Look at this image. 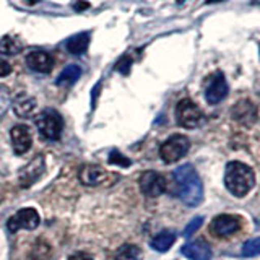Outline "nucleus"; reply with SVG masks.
Masks as SVG:
<instances>
[{
    "instance_id": "obj_1",
    "label": "nucleus",
    "mask_w": 260,
    "mask_h": 260,
    "mask_svg": "<svg viewBox=\"0 0 260 260\" xmlns=\"http://www.w3.org/2000/svg\"><path fill=\"white\" fill-rule=\"evenodd\" d=\"M174 182L179 199L185 205L197 207L203 200V184L192 165H182L174 171Z\"/></svg>"
},
{
    "instance_id": "obj_2",
    "label": "nucleus",
    "mask_w": 260,
    "mask_h": 260,
    "mask_svg": "<svg viewBox=\"0 0 260 260\" xmlns=\"http://www.w3.org/2000/svg\"><path fill=\"white\" fill-rule=\"evenodd\" d=\"M224 185L234 197H246L255 185V174L252 168L241 161H231L224 169Z\"/></svg>"
},
{
    "instance_id": "obj_3",
    "label": "nucleus",
    "mask_w": 260,
    "mask_h": 260,
    "mask_svg": "<svg viewBox=\"0 0 260 260\" xmlns=\"http://www.w3.org/2000/svg\"><path fill=\"white\" fill-rule=\"evenodd\" d=\"M62 117L54 109H46L36 117V127L38 132L44 140L57 142L62 134Z\"/></svg>"
},
{
    "instance_id": "obj_4",
    "label": "nucleus",
    "mask_w": 260,
    "mask_h": 260,
    "mask_svg": "<svg viewBox=\"0 0 260 260\" xmlns=\"http://www.w3.org/2000/svg\"><path fill=\"white\" fill-rule=\"evenodd\" d=\"M190 148V142L185 135H171L168 140L161 145L159 148V156L161 159L171 165V162H176L177 159H181L185 156L187 151Z\"/></svg>"
},
{
    "instance_id": "obj_5",
    "label": "nucleus",
    "mask_w": 260,
    "mask_h": 260,
    "mask_svg": "<svg viewBox=\"0 0 260 260\" xmlns=\"http://www.w3.org/2000/svg\"><path fill=\"white\" fill-rule=\"evenodd\" d=\"M176 120L184 128H195L203 122V112L192 100H181L176 106Z\"/></svg>"
},
{
    "instance_id": "obj_6",
    "label": "nucleus",
    "mask_w": 260,
    "mask_h": 260,
    "mask_svg": "<svg viewBox=\"0 0 260 260\" xmlns=\"http://www.w3.org/2000/svg\"><path fill=\"white\" fill-rule=\"evenodd\" d=\"M41 223V216L35 208H23L8 219L7 228L10 233H16L20 230H36Z\"/></svg>"
},
{
    "instance_id": "obj_7",
    "label": "nucleus",
    "mask_w": 260,
    "mask_h": 260,
    "mask_svg": "<svg viewBox=\"0 0 260 260\" xmlns=\"http://www.w3.org/2000/svg\"><path fill=\"white\" fill-rule=\"evenodd\" d=\"M138 185L140 190L146 197H159L161 193L166 190V179L162 174L156 173V171H145V173L138 179Z\"/></svg>"
},
{
    "instance_id": "obj_8",
    "label": "nucleus",
    "mask_w": 260,
    "mask_h": 260,
    "mask_svg": "<svg viewBox=\"0 0 260 260\" xmlns=\"http://www.w3.org/2000/svg\"><path fill=\"white\" fill-rule=\"evenodd\" d=\"M230 93V86L223 75V72H215L213 75H210L208 83L205 88V100L208 104H218L221 103Z\"/></svg>"
},
{
    "instance_id": "obj_9",
    "label": "nucleus",
    "mask_w": 260,
    "mask_h": 260,
    "mask_svg": "<svg viewBox=\"0 0 260 260\" xmlns=\"http://www.w3.org/2000/svg\"><path fill=\"white\" fill-rule=\"evenodd\" d=\"M211 233L218 238H230L241 230L242 219L236 215H218L211 219Z\"/></svg>"
},
{
    "instance_id": "obj_10",
    "label": "nucleus",
    "mask_w": 260,
    "mask_h": 260,
    "mask_svg": "<svg viewBox=\"0 0 260 260\" xmlns=\"http://www.w3.org/2000/svg\"><path fill=\"white\" fill-rule=\"evenodd\" d=\"M78 177L81 184L89 185V187H98V185H108L112 181V176L101 166L96 165H88L80 169Z\"/></svg>"
},
{
    "instance_id": "obj_11",
    "label": "nucleus",
    "mask_w": 260,
    "mask_h": 260,
    "mask_svg": "<svg viewBox=\"0 0 260 260\" xmlns=\"http://www.w3.org/2000/svg\"><path fill=\"white\" fill-rule=\"evenodd\" d=\"M44 169H46L44 158L39 154V156H36L32 161H29V165L20 173V185L24 187V189H28V187H31L32 184L39 181V177L43 176Z\"/></svg>"
},
{
    "instance_id": "obj_12",
    "label": "nucleus",
    "mask_w": 260,
    "mask_h": 260,
    "mask_svg": "<svg viewBox=\"0 0 260 260\" xmlns=\"http://www.w3.org/2000/svg\"><path fill=\"white\" fill-rule=\"evenodd\" d=\"M182 255L189 260H211V247L205 239H195L187 242L181 249Z\"/></svg>"
},
{
    "instance_id": "obj_13",
    "label": "nucleus",
    "mask_w": 260,
    "mask_h": 260,
    "mask_svg": "<svg viewBox=\"0 0 260 260\" xmlns=\"http://www.w3.org/2000/svg\"><path fill=\"white\" fill-rule=\"evenodd\" d=\"M10 138H12V145H13V151L16 154H24L28 153L29 148H31V132L26 125H15L12 130H10Z\"/></svg>"
},
{
    "instance_id": "obj_14",
    "label": "nucleus",
    "mask_w": 260,
    "mask_h": 260,
    "mask_svg": "<svg viewBox=\"0 0 260 260\" xmlns=\"http://www.w3.org/2000/svg\"><path fill=\"white\" fill-rule=\"evenodd\" d=\"M26 63L31 70L38 73H49L54 67V59L46 51H31L26 55Z\"/></svg>"
},
{
    "instance_id": "obj_15",
    "label": "nucleus",
    "mask_w": 260,
    "mask_h": 260,
    "mask_svg": "<svg viewBox=\"0 0 260 260\" xmlns=\"http://www.w3.org/2000/svg\"><path fill=\"white\" fill-rule=\"evenodd\" d=\"M233 117L238 122H241V124H250V122H254L257 117V109L250 101L244 100L234 106Z\"/></svg>"
},
{
    "instance_id": "obj_16",
    "label": "nucleus",
    "mask_w": 260,
    "mask_h": 260,
    "mask_svg": "<svg viewBox=\"0 0 260 260\" xmlns=\"http://www.w3.org/2000/svg\"><path fill=\"white\" fill-rule=\"evenodd\" d=\"M89 38L91 35L86 31H81V32H77V35H73L72 38L67 39V43H65V47H67V51L73 55H81L86 52V49L89 46Z\"/></svg>"
},
{
    "instance_id": "obj_17",
    "label": "nucleus",
    "mask_w": 260,
    "mask_h": 260,
    "mask_svg": "<svg viewBox=\"0 0 260 260\" xmlns=\"http://www.w3.org/2000/svg\"><path fill=\"white\" fill-rule=\"evenodd\" d=\"M23 51V43L18 36L7 35L0 38V54L2 55H16Z\"/></svg>"
},
{
    "instance_id": "obj_18",
    "label": "nucleus",
    "mask_w": 260,
    "mask_h": 260,
    "mask_svg": "<svg viewBox=\"0 0 260 260\" xmlns=\"http://www.w3.org/2000/svg\"><path fill=\"white\" fill-rule=\"evenodd\" d=\"M13 111L18 117H23V119L31 117L36 111V100L35 98H29V96L20 98V100H16L13 103Z\"/></svg>"
},
{
    "instance_id": "obj_19",
    "label": "nucleus",
    "mask_w": 260,
    "mask_h": 260,
    "mask_svg": "<svg viewBox=\"0 0 260 260\" xmlns=\"http://www.w3.org/2000/svg\"><path fill=\"white\" fill-rule=\"evenodd\" d=\"M81 77V69L80 65H75V63H70L67 65L60 73L59 77H57L55 83L60 85V86H69V85H73L75 81Z\"/></svg>"
},
{
    "instance_id": "obj_20",
    "label": "nucleus",
    "mask_w": 260,
    "mask_h": 260,
    "mask_svg": "<svg viewBox=\"0 0 260 260\" xmlns=\"http://www.w3.org/2000/svg\"><path fill=\"white\" fill-rule=\"evenodd\" d=\"M176 242V234L171 231H161L151 239L150 246L156 252H166L173 247V244Z\"/></svg>"
},
{
    "instance_id": "obj_21",
    "label": "nucleus",
    "mask_w": 260,
    "mask_h": 260,
    "mask_svg": "<svg viewBox=\"0 0 260 260\" xmlns=\"http://www.w3.org/2000/svg\"><path fill=\"white\" fill-rule=\"evenodd\" d=\"M116 260H143L142 249L134 244H125L116 252Z\"/></svg>"
},
{
    "instance_id": "obj_22",
    "label": "nucleus",
    "mask_w": 260,
    "mask_h": 260,
    "mask_svg": "<svg viewBox=\"0 0 260 260\" xmlns=\"http://www.w3.org/2000/svg\"><path fill=\"white\" fill-rule=\"evenodd\" d=\"M52 255V247L51 244L44 239H39L31 250V258L32 260H49Z\"/></svg>"
},
{
    "instance_id": "obj_23",
    "label": "nucleus",
    "mask_w": 260,
    "mask_h": 260,
    "mask_svg": "<svg viewBox=\"0 0 260 260\" xmlns=\"http://www.w3.org/2000/svg\"><path fill=\"white\" fill-rule=\"evenodd\" d=\"M260 254V236L258 238H252L244 242L242 246V255L244 257H255Z\"/></svg>"
},
{
    "instance_id": "obj_24",
    "label": "nucleus",
    "mask_w": 260,
    "mask_h": 260,
    "mask_svg": "<svg viewBox=\"0 0 260 260\" xmlns=\"http://www.w3.org/2000/svg\"><path fill=\"white\" fill-rule=\"evenodd\" d=\"M109 162H111V165L122 166V168H128L130 166V159L125 158L124 154H120L117 150H112L111 151V154H109Z\"/></svg>"
},
{
    "instance_id": "obj_25",
    "label": "nucleus",
    "mask_w": 260,
    "mask_h": 260,
    "mask_svg": "<svg viewBox=\"0 0 260 260\" xmlns=\"http://www.w3.org/2000/svg\"><path fill=\"white\" fill-rule=\"evenodd\" d=\"M202 223H203V218H202V216L193 218L192 221L185 226V230H184V233H182V234H184V238H189V236H192V234H193V233L197 231L199 228L202 226Z\"/></svg>"
},
{
    "instance_id": "obj_26",
    "label": "nucleus",
    "mask_w": 260,
    "mask_h": 260,
    "mask_svg": "<svg viewBox=\"0 0 260 260\" xmlns=\"http://www.w3.org/2000/svg\"><path fill=\"white\" fill-rule=\"evenodd\" d=\"M130 65H132V59H130V55H124V57H120V60L116 63V70L125 75V73L130 72Z\"/></svg>"
},
{
    "instance_id": "obj_27",
    "label": "nucleus",
    "mask_w": 260,
    "mask_h": 260,
    "mask_svg": "<svg viewBox=\"0 0 260 260\" xmlns=\"http://www.w3.org/2000/svg\"><path fill=\"white\" fill-rule=\"evenodd\" d=\"M10 72H12V65L8 63L7 60L0 59V77H7Z\"/></svg>"
},
{
    "instance_id": "obj_28",
    "label": "nucleus",
    "mask_w": 260,
    "mask_h": 260,
    "mask_svg": "<svg viewBox=\"0 0 260 260\" xmlns=\"http://www.w3.org/2000/svg\"><path fill=\"white\" fill-rule=\"evenodd\" d=\"M69 260H93V257L89 254H86V252H77V254L70 255Z\"/></svg>"
},
{
    "instance_id": "obj_29",
    "label": "nucleus",
    "mask_w": 260,
    "mask_h": 260,
    "mask_svg": "<svg viewBox=\"0 0 260 260\" xmlns=\"http://www.w3.org/2000/svg\"><path fill=\"white\" fill-rule=\"evenodd\" d=\"M215 2H223V0H208L207 4H215Z\"/></svg>"
},
{
    "instance_id": "obj_30",
    "label": "nucleus",
    "mask_w": 260,
    "mask_h": 260,
    "mask_svg": "<svg viewBox=\"0 0 260 260\" xmlns=\"http://www.w3.org/2000/svg\"><path fill=\"white\" fill-rule=\"evenodd\" d=\"M36 2H39V0H29V4H36Z\"/></svg>"
}]
</instances>
